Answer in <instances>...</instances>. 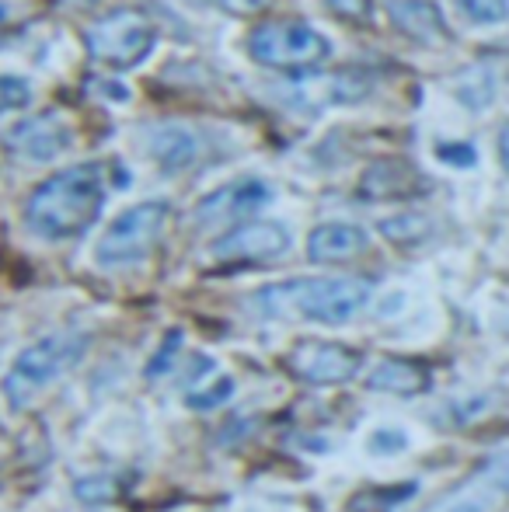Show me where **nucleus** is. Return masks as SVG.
<instances>
[{"mask_svg":"<svg viewBox=\"0 0 509 512\" xmlns=\"http://www.w3.org/2000/svg\"><path fill=\"white\" fill-rule=\"evenodd\" d=\"M489 478L499 481V485H509V457L492 460V464H489Z\"/></svg>","mask_w":509,"mask_h":512,"instance_id":"nucleus-27","label":"nucleus"},{"mask_svg":"<svg viewBox=\"0 0 509 512\" xmlns=\"http://www.w3.org/2000/svg\"><path fill=\"white\" fill-rule=\"evenodd\" d=\"M290 373L304 384L318 387H335L346 384L360 373V352L346 349V345L335 342H318V338H304V342L293 345L290 359H286Z\"/></svg>","mask_w":509,"mask_h":512,"instance_id":"nucleus-8","label":"nucleus"},{"mask_svg":"<svg viewBox=\"0 0 509 512\" xmlns=\"http://www.w3.org/2000/svg\"><path fill=\"white\" fill-rule=\"evenodd\" d=\"M7 150L21 161L32 164H46L53 157L67 154L70 143H74V129L63 119L60 112H42V115H28L21 119L11 133L4 136Z\"/></svg>","mask_w":509,"mask_h":512,"instance_id":"nucleus-10","label":"nucleus"},{"mask_svg":"<svg viewBox=\"0 0 509 512\" xmlns=\"http://www.w3.org/2000/svg\"><path fill=\"white\" fill-rule=\"evenodd\" d=\"M63 4H70V0H63Z\"/></svg>","mask_w":509,"mask_h":512,"instance_id":"nucleus-31","label":"nucleus"},{"mask_svg":"<svg viewBox=\"0 0 509 512\" xmlns=\"http://www.w3.org/2000/svg\"><path fill=\"white\" fill-rule=\"evenodd\" d=\"M426 189V178L401 157H387L367 168V175L360 178V196L367 203H387V199H408L415 192Z\"/></svg>","mask_w":509,"mask_h":512,"instance_id":"nucleus-12","label":"nucleus"},{"mask_svg":"<svg viewBox=\"0 0 509 512\" xmlns=\"http://www.w3.org/2000/svg\"><path fill=\"white\" fill-rule=\"evenodd\" d=\"M234 394V380H220V384H213L206 394H189V408H196V411H210V408H217V405H224L227 398Z\"/></svg>","mask_w":509,"mask_h":512,"instance_id":"nucleus-22","label":"nucleus"},{"mask_svg":"<svg viewBox=\"0 0 509 512\" xmlns=\"http://www.w3.org/2000/svg\"><path fill=\"white\" fill-rule=\"evenodd\" d=\"M325 4L346 21H367L374 11V0H325Z\"/></svg>","mask_w":509,"mask_h":512,"instance_id":"nucleus-24","label":"nucleus"},{"mask_svg":"<svg viewBox=\"0 0 509 512\" xmlns=\"http://www.w3.org/2000/svg\"><path fill=\"white\" fill-rule=\"evenodd\" d=\"M32 105V84L18 74H0V115L25 112Z\"/></svg>","mask_w":509,"mask_h":512,"instance_id":"nucleus-19","label":"nucleus"},{"mask_svg":"<svg viewBox=\"0 0 509 512\" xmlns=\"http://www.w3.org/2000/svg\"><path fill=\"white\" fill-rule=\"evenodd\" d=\"M367 279H290V283L265 286L255 293V304L269 317H307L318 324H346L367 307Z\"/></svg>","mask_w":509,"mask_h":512,"instance_id":"nucleus-2","label":"nucleus"},{"mask_svg":"<svg viewBox=\"0 0 509 512\" xmlns=\"http://www.w3.org/2000/svg\"><path fill=\"white\" fill-rule=\"evenodd\" d=\"M370 95V77L356 74V70H339V74H314L297 77V81L283 84L279 98L297 112H318L328 105H353Z\"/></svg>","mask_w":509,"mask_h":512,"instance_id":"nucleus-7","label":"nucleus"},{"mask_svg":"<svg viewBox=\"0 0 509 512\" xmlns=\"http://www.w3.org/2000/svg\"><path fill=\"white\" fill-rule=\"evenodd\" d=\"M171 206L161 199H147L123 209L116 220L109 223V230L102 234L95 248V262L102 269H123V265L143 262L154 251V244L161 241L164 227H168Z\"/></svg>","mask_w":509,"mask_h":512,"instance_id":"nucleus-5","label":"nucleus"},{"mask_svg":"<svg viewBox=\"0 0 509 512\" xmlns=\"http://www.w3.org/2000/svg\"><path fill=\"white\" fill-rule=\"evenodd\" d=\"M248 49L262 67L272 70H314L332 56V42L314 25L297 18L265 21L252 32Z\"/></svg>","mask_w":509,"mask_h":512,"instance_id":"nucleus-4","label":"nucleus"},{"mask_svg":"<svg viewBox=\"0 0 509 512\" xmlns=\"http://www.w3.org/2000/svg\"><path fill=\"white\" fill-rule=\"evenodd\" d=\"M147 154L157 161V168L178 175V171H189L192 164H199L203 157V143L192 133L189 126H178V122H164L147 133Z\"/></svg>","mask_w":509,"mask_h":512,"instance_id":"nucleus-13","label":"nucleus"},{"mask_svg":"<svg viewBox=\"0 0 509 512\" xmlns=\"http://www.w3.org/2000/svg\"><path fill=\"white\" fill-rule=\"evenodd\" d=\"M293 237L283 223L269 220H252L238 223L231 234H224L213 244V258L224 265H255V262H272V258H283L290 251Z\"/></svg>","mask_w":509,"mask_h":512,"instance_id":"nucleus-9","label":"nucleus"},{"mask_svg":"<svg viewBox=\"0 0 509 512\" xmlns=\"http://www.w3.org/2000/svg\"><path fill=\"white\" fill-rule=\"evenodd\" d=\"M269 199H272V189L262 178H238V182L210 192L203 203L192 209V223H196V227H220V223H231V220H241V216L258 213Z\"/></svg>","mask_w":509,"mask_h":512,"instance_id":"nucleus-11","label":"nucleus"},{"mask_svg":"<svg viewBox=\"0 0 509 512\" xmlns=\"http://www.w3.org/2000/svg\"><path fill=\"white\" fill-rule=\"evenodd\" d=\"M499 161L509 175V122H503V129H499Z\"/></svg>","mask_w":509,"mask_h":512,"instance_id":"nucleus-28","label":"nucleus"},{"mask_svg":"<svg viewBox=\"0 0 509 512\" xmlns=\"http://www.w3.org/2000/svg\"><path fill=\"white\" fill-rule=\"evenodd\" d=\"M457 98H461L471 112L489 108L496 102V77H492V70L485 67V63H475V67L464 70V74L457 77Z\"/></svg>","mask_w":509,"mask_h":512,"instance_id":"nucleus-17","label":"nucleus"},{"mask_svg":"<svg viewBox=\"0 0 509 512\" xmlns=\"http://www.w3.org/2000/svg\"><path fill=\"white\" fill-rule=\"evenodd\" d=\"M157 28L140 11H112L88 28V49L102 67L133 70L154 53Z\"/></svg>","mask_w":509,"mask_h":512,"instance_id":"nucleus-6","label":"nucleus"},{"mask_svg":"<svg viewBox=\"0 0 509 512\" xmlns=\"http://www.w3.org/2000/svg\"><path fill=\"white\" fill-rule=\"evenodd\" d=\"M7 18H11V7H7L4 0H0V25H4Z\"/></svg>","mask_w":509,"mask_h":512,"instance_id":"nucleus-30","label":"nucleus"},{"mask_svg":"<svg viewBox=\"0 0 509 512\" xmlns=\"http://www.w3.org/2000/svg\"><path fill=\"white\" fill-rule=\"evenodd\" d=\"M381 234L394 244H415L429 237V220L419 213H401V216H387L381 220Z\"/></svg>","mask_w":509,"mask_h":512,"instance_id":"nucleus-18","label":"nucleus"},{"mask_svg":"<svg viewBox=\"0 0 509 512\" xmlns=\"http://www.w3.org/2000/svg\"><path fill=\"white\" fill-rule=\"evenodd\" d=\"M436 157H440L443 164H454V168H475V161H478L471 143H440Z\"/></svg>","mask_w":509,"mask_h":512,"instance_id":"nucleus-23","label":"nucleus"},{"mask_svg":"<svg viewBox=\"0 0 509 512\" xmlns=\"http://www.w3.org/2000/svg\"><path fill=\"white\" fill-rule=\"evenodd\" d=\"M367 387L387 394H419L429 387V373L422 366L408 363V359H384L381 366H374Z\"/></svg>","mask_w":509,"mask_h":512,"instance_id":"nucleus-16","label":"nucleus"},{"mask_svg":"<svg viewBox=\"0 0 509 512\" xmlns=\"http://www.w3.org/2000/svg\"><path fill=\"white\" fill-rule=\"evenodd\" d=\"M374 450H405V436H401V432H377L374 436Z\"/></svg>","mask_w":509,"mask_h":512,"instance_id":"nucleus-26","label":"nucleus"},{"mask_svg":"<svg viewBox=\"0 0 509 512\" xmlns=\"http://www.w3.org/2000/svg\"><path fill=\"white\" fill-rule=\"evenodd\" d=\"M464 18L478 21V25H499L509 18V0H457Z\"/></svg>","mask_w":509,"mask_h":512,"instance_id":"nucleus-20","label":"nucleus"},{"mask_svg":"<svg viewBox=\"0 0 509 512\" xmlns=\"http://www.w3.org/2000/svg\"><path fill=\"white\" fill-rule=\"evenodd\" d=\"M178 345H182V331H168V338H164V345L157 349V356L150 359V366H147V377L154 380V377H161L164 370H168L171 363H175V352H178Z\"/></svg>","mask_w":509,"mask_h":512,"instance_id":"nucleus-21","label":"nucleus"},{"mask_svg":"<svg viewBox=\"0 0 509 512\" xmlns=\"http://www.w3.org/2000/svg\"><path fill=\"white\" fill-rule=\"evenodd\" d=\"M450 512H485L482 502H461V506H454Z\"/></svg>","mask_w":509,"mask_h":512,"instance_id":"nucleus-29","label":"nucleus"},{"mask_svg":"<svg viewBox=\"0 0 509 512\" xmlns=\"http://www.w3.org/2000/svg\"><path fill=\"white\" fill-rule=\"evenodd\" d=\"M84 345H88V338L77 331H60V335H46L28 345L4 377V398L11 401V408H25L42 387L53 384L81 356Z\"/></svg>","mask_w":509,"mask_h":512,"instance_id":"nucleus-3","label":"nucleus"},{"mask_svg":"<svg viewBox=\"0 0 509 512\" xmlns=\"http://www.w3.org/2000/svg\"><path fill=\"white\" fill-rule=\"evenodd\" d=\"M105 203V182L98 164H77V168L56 171L28 196L25 223L32 234L46 241H67L77 237L98 220Z\"/></svg>","mask_w":509,"mask_h":512,"instance_id":"nucleus-1","label":"nucleus"},{"mask_svg":"<svg viewBox=\"0 0 509 512\" xmlns=\"http://www.w3.org/2000/svg\"><path fill=\"white\" fill-rule=\"evenodd\" d=\"M363 251H367V230L356 223H321L307 241V255L318 265L353 262Z\"/></svg>","mask_w":509,"mask_h":512,"instance_id":"nucleus-14","label":"nucleus"},{"mask_svg":"<svg viewBox=\"0 0 509 512\" xmlns=\"http://www.w3.org/2000/svg\"><path fill=\"white\" fill-rule=\"evenodd\" d=\"M231 14H258L272 4V0H220Z\"/></svg>","mask_w":509,"mask_h":512,"instance_id":"nucleus-25","label":"nucleus"},{"mask_svg":"<svg viewBox=\"0 0 509 512\" xmlns=\"http://www.w3.org/2000/svg\"><path fill=\"white\" fill-rule=\"evenodd\" d=\"M387 14H391L394 25L415 42L440 46V42L450 39L443 11L433 4V0H391V4H387Z\"/></svg>","mask_w":509,"mask_h":512,"instance_id":"nucleus-15","label":"nucleus"}]
</instances>
